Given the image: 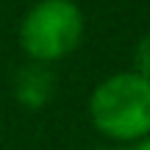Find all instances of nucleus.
I'll list each match as a JSON object with an SVG mask.
<instances>
[{"label": "nucleus", "instance_id": "1", "mask_svg": "<svg viewBox=\"0 0 150 150\" xmlns=\"http://www.w3.org/2000/svg\"><path fill=\"white\" fill-rule=\"evenodd\" d=\"M89 117L108 142L134 145L150 134V78L134 70L108 75L89 97Z\"/></svg>", "mask_w": 150, "mask_h": 150}, {"label": "nucleus", "instance_id": "2", "mask_svg": "<svg viewBox=\"0 0 150 150\" xmlns=\"http://www.w3.org/2000/svg\"><path fill=\"white\" fill-rule=\"evenodd\" d=\"M83 11L75 0H39L20 20V47L28 61L56 64L83 39Z\"/></svg>", "mask_w": 150, "mask_h": 150}, {"label": "nucleus", "instance_id": "3", "mask_svg": "<svg viewBox=\"0 0 150 150\" xmlns=\"http://www.w3.org/2000/svg\"><path fill=\"white\" fill-rule=\"evenodd\" d=\"M56 92V78L50 64H42V61H28L25 67L17 70L14 78V97L20 106L25 108H42L50 103Z\"/></svg>", "mask_w": 150, "mask_h": 150}, {"label": "nucleus", "instance_id": "4", "mask_svg": "<svg viewBox=\"0 0 150 150\" xmlns=\"http://www.w3.org/2000/svg\"><path fill=\"white\" fill-rule=\"evenodd\" d=\"M134 72L150 78V33H145L134 47Z\"/></svg>", "mask_w": 150, "mask_h": 150}, {"label": "nucleus", "instance_id": "5", "mask_svg": "<svg viewBox=\"0 0 150 150\" xmlns=\"http://www.w3.org/2000/svg\"><path fill=\"white\" fill-rule=\"evenodd\" d=\"M128 150H150V134H145L142 139H136L134 145H128Z\"/></svg>", "mask_w": 150, "mask_h": 150}, {"label": "nucleus", "instance_id": "6", "mask_svg": "<svg viewBox=\"0 0 150 150\" xmlns=\"http://www.w3.org/2000/svg\"><path fill=\"white\" fill-rule=\"evenodd\" d=\"M92 150H128V145H103V147H92Z\"/></svg>", "mask_w": 150, "mask_h": 150}]
</instances>
